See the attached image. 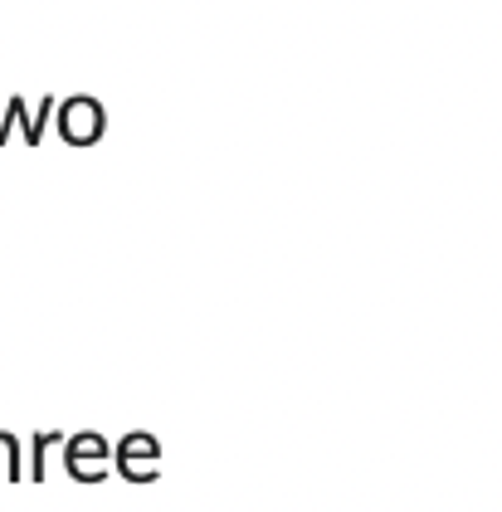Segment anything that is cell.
Segmentation results:
<instances>
[{"mask_svg": "<svg viewBox=\"0 0 502 512\" xmlns=\"http://www.w3.org/2000/svg\"><path fill=\"white\" fill-rule=\"evenodd\" d=\"M54 127L69 147H98L103 132H108V108L93 98V93H74L54 108Z\"/></svg>", "mask_w": 502, "mask_h": 512, "instance_id": "obj_1", "label": "cell"}, {"mask_svg": "<svg viewBox=\"0 0 502 512\" xmlns=\"http://www.w3.org/2000/svg\"><path fill=\"white\" fill-rule=\"evenodd\" d=\"M64 473L74 483H103L113 478V444L103 439L98 430H74L64 439Z\"/></svg>", "mask_w": 502, "mask_h": 512, "instance_id": "obj_2", "label": "cell"}, {"mask_svg": "<svg viewBox=\"0 0 502 512\" xmlns=\"http://www.w3.org/2000/svg\"><path fill=\"white\" fill-rule=\"evenodd\" d=\"M113 469L127 483H156L166 464H161V439L152 430H127L113 444Z\"/></svg>", "mask_w": 502, "mask_h": 512, "instance_id": "obj_3", "label": "cell"}, {"mask_svg": "<svg viewBox=\"0 0 502 512\" xmlns=\"http://www.w3.org/2000/svg\"><path fill=\"white\" fill-rule=\"evenodd\" d=\"M25 444H30L25 434L0 425V483H25L30 478V469H25Z\"/></svg>", "mask_w": 502, "mask_h": 512, "instance_id": "obj_4", "label": "cell"}, {"mask_svg": "<svg viewBox=\"0 0 502 512\" xmlns=\"http://www.w3.org/2000/svg\"><path fill=\"white\" fill-rule=\"evenodd\" d=\"M30 439V483H44V464H49V449H64V439L69 434L64 430H35V434H25Z\"/></svg>", "mask_w": 502, "mask_h": 512, "instance_id": "obj_5", "label": "cell"}, {"mask_svg": "<svg viewBox=\"0 0 502 512\" xmlns=\"http://www.w3.org/2000/svg\"><path fill=\"white\" fill-rule=\"evenodd\" d=\"M5 142H10V132H5V118H0V147H5Z\"/></svg>", "mask_w": 502, "mask_h": 512, "instance_id": "obj_6", "label": "cell"}]
</instances>
